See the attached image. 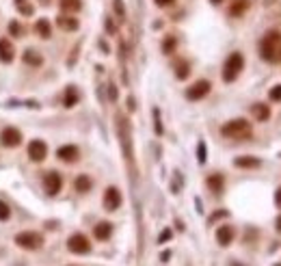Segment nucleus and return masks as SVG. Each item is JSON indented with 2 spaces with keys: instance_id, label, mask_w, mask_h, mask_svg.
Returning a JSON list of instances; mask_svg holds the SVG:
<instances>
[{
  "instance_id": "nucleus-38",
  "label": "nucleus",
  "mask_w": 281,
  "mask_h": 266,
  "mask_svg": "<svg viewBox=\"0 0 281 266\" xmlns=\"http://www.w3.org/2000/svg\"><path fill=\"white\" fill-rule=\"evenodd\" d=\"M108 89H111V91H108V95H111V100H117V89H115V85H111V87H108Z\"/></svg>"
},
{
  "instance_id": "nucleus-27",
  "label": "nucleus",
  "mask_w": 281,
  "mask_h": 266,
  "mask_svg": "<svg viewBox=\"0 0 281 266\" xmlns=\"http://www.w3.org/2000/svg\"><path fill=\"white\" fill-rule=\"evenodd\" d=\"M15 7H18V11L22 15H32V4H30V0H15Z\"/></svg>"
},
{
  "instance_id": "nucleus-14",
  "label": "nucleus",
  "mask_w": 281,
  "mask_h": 266,
  "mask_svg": "<svg viewBox=\"0 0 281 266\" xmlns=\"http://www.w3.org/2000/svg\"><path fill=\"white\" fill-rule=\"evenodd\" d=\"M56 26L61 30H67V32H74V30H78V26H80V22L74 18V15H69V13H61L56 18Z\"/></svg>"
},
{
  "instance_id": "nucleus-20",
  "label": "nucleus",
  "mask_w": 281,
  "mask_h": 266,
  "mask_svg": "<svg viewBox=\"0 0 281 266\" xmlns=\"http://www.w3.org/2000/svg\"><path fill=\"white\" fill-rule=\"evenodd\" d=\"M80 95H78V89H76L74 85H69L67 89H65V95H63V106L65 108H74L76 104H78Z\"/></svg>"
},
{
  "instance_id": "nucleus-33",
  "label": "nucleus",
  "mask_w": 281,
  "mask_h": 266,
  "mask_svg": "<svg viewBox=\"0 0 281 266\" xmlns=\"http://www.w3.org/2000/svg\"><path fill=\"white\" fill-rule=\"evenodd\" d=\"M154 2H156V7L165 9V7H171V4H175V0H154Z\"/></svg>"
},
{
  "instance_id": "nucleus-21",
  "label": "nucleus",
  "mask_w": 281,
  "mask_h": 266,
  "mask_svg": "<svg viewBox=\"0 0 281 266\" xmlns=\"http://www.w3.org/2000/svg\"><path fill=\"white\" fill-rule=\"evenodd\" d=\"M22 61H24V65H30V67H41L43 57L37 50H26L24 54H22Z\"/></svg>"
},
{
  "instance_id": "nucleus-8",
  "label": "nucleus",
  "mask_w": 281,
  "mask_h": 266,
  "mask_svg": "<svg viewBox=\"0 0 281 266\" xmlns=\"http://www.w3.org/2000/svg\"><path fill=\"white\" fill-rule=\"evenodd\" d=\"M63 188V177L61 173L56 171H48L46 176H43V191H46L50 197H54V195H58Z\"/></svg>"
},
{
  "instance_id": "nucleus-35",
  "label": "nucleus",
  "mask_w": 281,
  "mask_h": 266,
  "mask_svg": "<svg viewBox=\"0 0 281 266\" xmlns=\"http://www.w3.org/2000/svg\"><path fill=\"white\" fill-rule=\"evenodd\" d=\"M115 9H117L119 18H121V20H123V4H121V0H115Z\"/></svg>"
},
{
  "instance_id": "nucleus-10",
  "label": "nucleus",
  "mask_w": 281,
  "mask_h": 266,
  "mask_svg": "<svg viewBox=\"0 0 281 266\" xmlns=\"http://www.w3.org/2000/svg\"><path fill=\"white\" fill-rule=\"evenodd\" d=\"M26 151H28V158L32 162H41V160H46V156H48V145L43 143V141L35 139V141H30L28 143Z\"/></svg>"
},
{
  "instance_id": "nucleus-12",
  "label": "nucleus",
  "mask_w": 281,
  "mask_h": 266,
  "mask_svg": "<svg viewBox=\"0 0 281 266\" xmlns=\"http://www.w3.org/2000/svg\"><path fill=\"white\" fill-rule=\"evenodd\" d=\"M56 158L67 162V165H72V162H76L80 158V149L76 148V145H61V148L56 149Z\"/></svg>"
},
{
  "instance_id": "nucleus-40",
  "label": "nucleus",
  "mask_w": 281,
  "mask_h": 266,
  "mask_svg": "<svg viewBox=\"0 0 281 266\" xmlns=\"http://www.w3.org/2000/svg\"><path fill=\"white\" fill-rule=\"evenodd\" d=\"M210 2H212V4H223L225 0H210Z\"/></svg>"
},
{
  "instance_id": "nucleus-23",
  "label": "nucleus",
  "mask_w": 281,
  "mask_h": 266,
  "mask_svg": "<svg viewBox=\"0 0 281 266\" xmlns=\"http://www.w3.org/2000/svg\"><path fill=\"white\" fill-rule=\"evenodd\" d=\"M35 32L41 37V39H50L52 37V26L48 20H37L35 22Z\"/></svg>"
},
{
  "instance_id": "nucleus-7",
  "label": "nucleus",
  "mask_w": 281,
  "mask_h": 266,
  "mask_svg": "<svg viewBox=\"0 0 281 266\" xmlns=\"http://www.w3.org/2000/svg\"><path fill=\"white\" fill-rule=\"evenodd\" d=\"M210 89H212L210 80H197V83H193V85L186 89V100H191V102L203 100V97L210 93Z\"/></svg>"
},
{
  "instance_id": "nucleus-5",
  "label": "nucleus",
  "mask_w": 281,
  "mask_h": 266,
  "mask_svg": "<svg viewBox=\"0 0 281 266\" xmlns=\"http://www.w3.org/2000/svg\"><path fill=\"white\" fill-rule=\"evenodd\" d=\"M117 134L121 139L123 145V154H126L128 162H132V143H130V126H128V119L123 115H117Z\"/></svg>"
},
{
  "instance_id": "nucleus-18",
  "label": "nucleus",
  "mask_w": 281,
  "mask_h": 266,
  "mask_svg": "<svg viewBox=\"0 0 281 266\" xmlns=\"http://www.w3.org/2000/svg\"><path fill=\"white\" fill-rule=\"evenodd\" d=\"M259 165H262V160L255 156H240L234 160V167H238V169H257Z\"/></svg>"
},
{
  "instance_id": "nucleus-6",
  "label": "nucleus",
  "mask_w": 281,
  "mask_h": 266,
  "mask_svg": "<svg viewBox=\"0 0 281 266\" xmlns=\"http://www.w3.org/2000/svg\"><path fill=\"white\" fill-rule=\"evenodd\" d=\"M67 249L72 253H76V256H84V253L91 251V242H89V238H86L84 234L76 232V234H72L67 238Z\"/></svg>"
},
{
  "instance_id": "nucleus-11",
  "label": "nucleus",
  "mask_w": 281,
  "mask_h": 266,
  "mask_svg": "<svg viewBox=\"0 0 281 266\" xmlns=\"http://www.w3.org/2000/svg\"><path fill=\"white\" fill-rule=\"evenodd\" d=\"M121 202H123V197H121V193H119V188L108 186L106 193H104V208L108 212H115V210H119Z\"/></svg>"
},
{
  "instance_id": "nucleus-16",
  "label": "nucleus",
  "mask_w": 281,
  "mask_h": 266,
  "mask_svg": "<svg viewBox=\"0 0 281 266\" xmlns=\"http://www.w3.org/2000/svg\"><path fill=\"white\" fill-rule=\"evenodd\" d=\"M15 59V48H13V43H11L9 39H0V61L2 63H11Z\"/></svg>"
},
{
  "instance_id": "nucleus-39",
  "label": "nucleus",
  "mask_w": 281,
  "mask_h": 266,
  "mask_svg": "<svg viewBox=\"0 0 281 266\" xmlns=\"http://www.w3.org/2000/svg\"><path fill=\"white\" fill-rule=\"evenodd\" d=\"M275 225H277V232H279V234H281V214L277 216V223H275Z\"/></svg>"
},
{
  "instance_id": "nucleus-26",
  "label": "nucleus",
  "mask_w": 281,
  "mask_h": 266,
  "mask_svg": "<svg viewBox=\"0 0 281 266\" xmlns=\"http://www.w3.org/2000/svg\"><path fill=\"white\" fill-rule=\"evenodd\" d=\"M188 74H191V65H188V61H177L175 63V78L177 80H186Z\"/></svg>"
},
{
  "instance_id": "nucleus-2",
  "label": "nucleus",
  "mask_w": 281,
  "mask_h": 266,
  "mask_svg": "<svg viewBox=\"0 0 281 266\" xmlns=\"http://www.w3.org/2000/svg\"><path fill=\"white\" fill-rule=\"evenodd\" d=\"M221 134L231 141H247L253 137V128L247 119H231L221 128Z\"/></svg>"
},
{
  "instance_id": "nucleus-17",
  "label": "nucleus",
  "mask_w": 281,
  "mask_h": 266,
  "mask_svg": "<svg viewBox=\"0 0 281 266\" xmlns=\"http://www.w3.org/2000/svg\"><path fill=\"white\" fill-rule=\"evenodd\" d=\"M93 236L97 240H108V238L112 236V223H108V221H100L95 227H93Z\"/></svg>"
},
{
  "instance_id": "nucleus-36",
  "label": "nucleus",
  "mask_w": 281,
  "mask_h": 266,
  "mask_svg": "<svg viewBox=\"0 0 281 266\" xmlns=\"http://www.w3.org/2000/svg\"><path fill=\"white\" fill-rule=\"evenodd\" d=\"M156 115V134H162V126H160V119H158V111H154Z\"/></svg>"
},
{
  "instance_id": "nucleus-34",
  "label": "nucleus",
  "mask_w": 281,
  "mask_h": 266,
  "mask_svg": "<svg viewBox=\"0 0 281 266\" xmlns=\"http://www.w3.org/2000/svg\"><path fill=\"white\" fill-rule=\"evenodd\" d=\"M169 238H171V230H165V232H162V234L158 236V242L162 245V242H167V240H169Z\"/></svg>"
},
{
  "instance_id": "nucleus-3",
  "label": "nucleus",
  "mask_w": 281,
  "mask_h": 266,
  "mask_svg": "<svg viewBox=\"0 0 281 266\" xmlns=\"http://www.w3.org/2000/svg\"><path fill=\"white\" fill-rule=\"evenodd\" d=\"M242 69H245V57H242V52H231L223 63V80L225 83H234L238 76L242 74Z\"/></svg>"
},
{
  "instance_id": "nucleus-22",
  "label": "nucleus",
  "mask_w": 281,
  "mask_h": 266,
  "mask_svg": "<svg viewBox=\"0 0 281 266\" xmlns=\"http://www.w3.org/2000/svg\"><path fill=\"white\" fill-rule=\"evenodd\" d=\"M251 115L257 119V121H268L270 119V106L262 104V102H257V104L251 106Z\"/></svg>"
},
{
  "instance_id": "nucleus-25",
  "label": "nucleus",
  "mask_w": 281,
  "mask_h": 266,
  "mask_svg": "<svg viewBox=\"0 0 281 266\" xmlns=\"http://www.w3.org/2000/svg\"><path fill=\"white\" fill-rule=\"evenodd\" d=\"M247 9H249V0H234L229 7V15L231 18H240Z\"/></svg>"
},
{
  "instance_id": "nucleus-37",
  "label": "nucleus",
  "mask_w": 281,
  "mask_h": 266,
  "mask_svg": "<svg viewBox=\"0 0 281 266\" xmlns=\"http://www.w3.org/2000/svg\"><path fill=\"white\" fill-rule=\"evenodd\" d=\"M275 204H277V208H281V186L277 188V193H275Z\"/></svg>"
},
{
  "instance_id": "nucleus-19",
  "label": "nucleus",
  "mask_w": 281,
  "mask_h": 266,
  "mask_svg": "<svg viewBox=\"0 0 281 266\" xmlns=\"http://www.w3.org/2000/svg\"><path fill=\"white\" fill-rule=\"evenodd\" d=\"M91 186H93V180H91L86 173H80V176L74 180V188H76V193H80V195L89 193Z\"/></svg>"
},
{
  "instance_id": "nucleus-28",
  "label": "nucleus",
  "mask_w": 281,
  "mask_h": 266,
  "mask_svg": "<svg viewBox=\"0 0 281 266\" xmlns=\"http://www.w3.org/2000/svg\"><path fill=\"white\" fill-rule=\"evenodd\" d=\"M175 37H167V39L165 41H162V52H165V54H171L173 50H175Z\"/></svg>"
},
{
  "instance_id": "nucleus-41",
  "label": "nucleus",
  "mask_w": 281,
  "mask_h": 266,
  "mask_svg": "<svg viewBox=\"0 0 281 266\" xmlns=\"http://www.w3.org/2000/svg\"><path fill=\"white\" fill-rule=\"evenodd\" d=\"M275 266H281V264H275Z\"/></svg>"
},
{
  "instance_id": "nucleus-30",
  "label": "nucleus",
  "mask_w": 281,
  "mask_h": 266,
  "mask_svg": "<svg viewBox=\"0 0 281 266\" xmlns=\"http://www.w3.org/2000/svg\"><path fill=\"white\" fill-rule=\"evenodd\" d=\"M9 219H11V208H9V204L0 202V221H9Z\"/></svg>"
},
{
  "instance_id": "nucleus-31",
  "label": "nucleus",
  "mask_w": 281,
  "mask_h": 266,
  "mask_svg": "<svg viewBox=\"0 0 281 266\" xmlns=\"http://www.w3.org/2000/svg\"><path fill=\"white\" fill-rule=\"evenodd\" d=\"M268 97H270L273 102H281V85L273 87V89H270V93H268Z\"/></svg>"
},
{
  "instance_id": "nucleus-13",
  "label": "nucleus",
  "mask_w": 281,
  "mask_h": 266,
  "mask_svg": "<svg viewBox=\"0 0 281 266\" xmlns=\"http://www.w3.org/2000/svg\"><path fill=\"white\" fill-rule=\"evenodd\" d=\"M234 236H236V230L231 225H221L219 230H216V242H219L221 247H229L231 242H234Z\"/></svg>"
},
{
  "instance_id": "nucleus-9",
  "label": "nucleus",
  "mask_w": 281,
  "mask_h": 266,
  "mask_svg": "<svg viewBox=\"0 0 281 266\" xmlns=\"http://www.w3.org/2000/svg\"><path fill=\"white\" fill-rule=\"evenodd\" d=\"M22 141H24V139H22V132L18 128L7 126V128L0 130V143H2L4 148H18Z\"/></svg>"
},
{
  "instance_id": "nucleus-29",
  "label": "nucleus",
  "mask_w": 281,
  "mask_h": 266,
  "mask_svg": "<svg viewBox=\"0 0 281 266\" xmlns=\"http://www.w3.org/2000/svg\"><path fill=\"white\" fill-rule=\"evenodd\" d=\"M9 32H11L13 37H24L26 30L20 26V22H11V24H9Z\"/></svg>"
},
{
  "instance_id": "nucleus-1",
  "label": "nucleus",
  "mask_w": 281,
  "mask_h": 266,
  "mask_svg": "<svg viewBox=\"0 0 281 266\" xmlns=\"http://www.w3.org/2000/svg\"><path fill=\"white\" fill-rule=\"evenodd\" d=\"M259 57L266 63H281V32L268 30L259 39Z\"/></svg>"
},
{
  "instance_id": "nucleus-4",
  "label": "nucleus",
  "mask_w": 281,
  "mask_h": 266,
  "mask_svg": "<svg viewBox=\"0 0 281 266\" xmlns=\"http://www.w3.org/2000/svg\"><path fill=\"white\" fill-rule=\"evenodd\" d=\"M15 245L20 249H26V251H37L43 245V236L39 232H20L15 236Z\"/></svg>"
},
{
  "instance_id": "nucleus-15",
  "label": "nucleus",
  "mask_w": 281,
  "mask_h": 266,
  "mask_svg": "<svg viewBox=\"0 0 281 266\" xmlns=\"http://www.w3.org/2000/svg\"><path fill=\"white\" fill-rule=\"evenodd\" d=\"M205 184H208V188L212 191L214 195H221L225 188V177L223 173H212V176H208V180H205Z\"/></svg>"
},
{
  "instance_id": "nucleus-24",
  "label": "nucleus",
  "mask_w": 281,
  "mask_h": 266,
  "mask_svg": "<svg viewBox=\"0 0 281 266\" xmlns=\"http://www.w3.org/2000/svg\"><path fill=\"white\" fill-rule=\"evenodd\" d=\"M58 7L63 13H76L83 9V0H58Z\"/></svg>"
},
{
  "instance_id": "nucleus-32",
  "label": "nucleus",
  "mask_w": 281,
  "mask_h": 266,
  "mask_svg": "<svg viewBox=\"0 0 281 266\" xmlns=\"http://www.w3.org/2000/svg\"><path fill=\"white\" fill-rule=\"evenodd\" d=\"M205 154H208V151H205V143H199V148H197V156H199V162H205Z\"/></svg>"
}]
</instances>
